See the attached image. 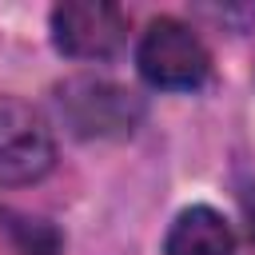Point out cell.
I'll return each instance as SVG.
<instances>
[{
	"label": "cell",
	"mask_w": 255,
	"mask_h": 255,
	"mask_svg": "<svg viewBox=\"0 0 255 255\" xmlns=\"http://www.w3.org/2000/svg\"><path fill=\"white\" fill-rule=\"evenodd\" d=\"M56 108L80 139H124L143 120V100L108 76H68L56 84Z\"/></svg>",
	"instance_id": "obj_1"
},
{
	"label": "cell",
	"mask_w": 255,
	"mask_h": 255,
	"mask_svg": "<svg viewBox=\"0 0 255 255\" xmlns=\"http://www.w3.org/2000/svg\"><path fill=\"white\" fill-rule=\"evenodd\" d=\"M135 64L143 80L155 88H199L211 72V56L203 40L183 20H171V16H159L147 24L135 48Z\"/></svg>",
	"instance_id": "obj_2"
},
{
	"label": "cell",
	"mask_w": 255,
	"mask_h": 255,
	"mask_svg": "<svg viewBox=\"0 0 255 255\" xmlns=\"http://www.w3.org/2000/svg\"><path fill=\"white\" fill-rule=\"evenodd\" d=\"M56 139L48 120L12 96H0V187H24L52 171Z\"/></svg>",
	"instance_id": "obj_3"
},
{
	"label": "cell",
	"mask_w": 255,
	"mask_h": 255,
	"mask_svg": "<svg viewBox=\"0 0 255 255\" xmlns=\"http://www.w3.org/2000/svg\"><path fill=\"white\" fill-rule=\"evenodd\" d=\"M52 40L72 60H108L128 40V16L108 0H64L52 8Z\"/></svg>",
	"instance_id": "obj_4"
},
{
	"label": "cell",
	"mask_w": 255,
	"mask_h": 255,
	"mask_svg": "<svg viewBox=\"0 0 255 255\" xmlns=\"http://www.w3.org/2000/svg\"><path fill=\"white\" fill-rule=\"evenodd\" d=\"M163 255H235V235L215 207H187L171 223Z\"/></svg>",
	"instance_id": "obj_5"
},
{
	"label": "cell",
	"mask_w": 255,
	"mask_h": 255,
	"mask_svg": "<svg viewBox=\"0 0 255 255\" xmlns=\"http://www.w3.org/2000/svg\"><path fill=\"white\" fill-rule=\"evenodd\" d=\"M12 243L24 255H56L60 251V235L44 219H16L12 223Z\"/></svg>",
	"instance_id": "obj_6"
}]
</instances>
